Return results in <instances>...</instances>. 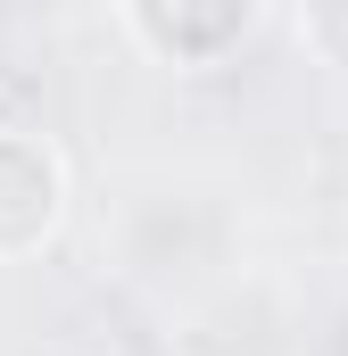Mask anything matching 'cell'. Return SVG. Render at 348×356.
I'll return each instance as SVG.
<instances>
[{"instance_id": "obj_3", "label": "cell", "mask_w": 348, "mask_h": 356, "mask_svg": "<svg viewBox=\"0 0 348 356\" xmlns=\"http://www.w3.org/2000/svg\"><path fill=\"white\" fill-rule=\"evenodd\" d=\"M299 42L315 67H348V0H299Z\"/></svg>"}, {"instance_id": "obj_2", "label": "cell", "mask_w": 348, "mask_h": 356, "mask_svg": "<svg viewBox=\"0 0 348 356\" xmlns=\"http://www.w3.org/2000/svg\"><path fill=\"white\" fill-rule=\"evenodd\" d=\"M125 33L158 58V67H224L265 0H116Z\"/></svg>"}, {"instance_id": "obj_1", "label": "cell", "mask_w": 348, "mask_h": 356, "mask_svg": "<svg viewBox=\"0 0 348 356\" xmlns=\"http://www.w3.org/2000/svg\"><path fill=\"white\" fill-rule=\"evenodd\" d=\"M67 199H75L67 158H58L42 133L0 124V266L42 257V249L58 241V224H67Z\"/></svg>"}]
</instances>
